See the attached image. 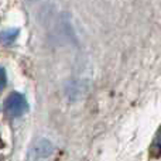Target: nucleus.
<instances>
[{"instance_id": "f257e3e1", "label": "nucleus", "mask_w": 161, "mask_h": 161, "mask_svg": "<svg viewBox=\"0 0 161 161\" xmlns=\"http://www.w3.org/2000/svg\"><path fill=\"white\" fill-rule=\"evenodd\" d=\"M4 109H6V113L10 117H20L28 112V102L21 93L13 92L6 99Z\"/></svg>"}, {"instance_id": "f03ea898", "label": "nucleus", "mask_w": 161, "mask_h": 161, "mask_svg": "<svg viewBox=\"0 0 161 161\" xmlns=\"http://www.w3.org/2000/svg\"><path fill=\"white\" fill-rule=\"evenodd\" d=\"M53 154V144L48 140H38L36 144L31 147L30 153H28V160L30 161H38L41 158H47L48 156Z\"/></svg>"}, {"instance_id": "7ed1b4c3", "label": "nucleus", "mask_w": 161, "mask_h": 161, "mask_svg": "<svg viewBox=\"0 0 161 161\" xmlns=\"http://www.w3.org/2000/svg\"><path fill=\"white\" fill-rule=\"evenodd\" d=\"M150 154L154 158H160L161 157V126L158 127V130H157L156 136L153 139V143H151L150 147Z\"/></svg>"}, {"instance_id": "20e7f679", "label": "nucleus", "mask_w": 161, "mask_h": 161, "mask_svg": "<svg viewBox=\"0 0 161 161\" xmlns=\"http://www.w3.org/2000/svg\"><path fill=\"white\" fill-rule=\"evenodd\" d=\"M19 36V28H10V30H4L0 33V41L4 44H10L16 40V37Z\"/></svg>"}, {"instance_id": "39448f33", "label": "nucleus", "mask_w": 161, "mask_h": 161, "mask_svg": "<svg viewBox=\"0 0 161 161\" xmlns=\"http://www.w3.org/2000/svg\"><path fill=\"white\" fill-rule=\"evenodd\" d=\"M6 83H7V78H6V71L0 67V92L4 89Z\"/></svg>"}]
</instances>
